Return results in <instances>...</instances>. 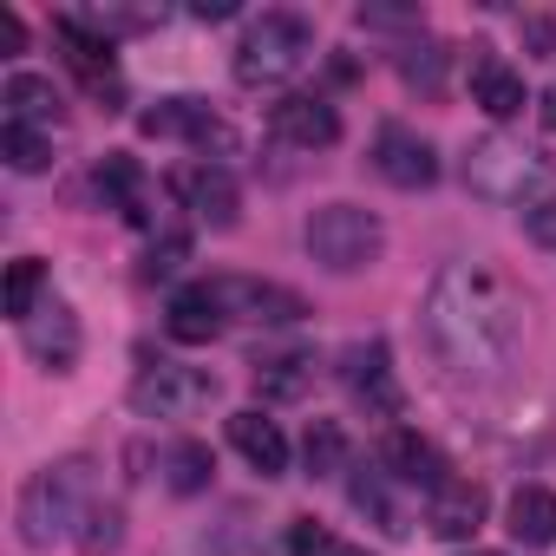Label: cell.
Here are the masks:
<instances>
[{"mask_svg": "<svg viewBox=\"0 0 556 556\" xmlns=\"http://www.w3.org/2000/svg\"><path fill=\"white\" fill-rule=\"evenodd\" d=\"M426 341L458 380H504L523 348V302L491 262H445L426 289Z\"/></svg>", "mask_w": 556, "mask_h": 556, "instance_id": "cell-1", "label": "cell"}, {"mask_svg": "<svg viewBox=\"0 0 556 556\" xmlns=\"http://www.w3.org/2000/svg\"><path fill=\"white\" fill-rule=\"evenodd\" d=\"M14 517H21V536H27L34 549L73 536V523L92 517V465H86V458H60V465L34 471Z\"/></svg>", "mask_w": 556, "mask_h": 556, "instance_id": "cell-2", "label": "cell"}, {"mask_svg": "<svg viewBox=\"0 0 556 556\" xmlns=\"http://www.w3.org/2000/svg\"><path fill=\"white\" fill-rule=\"evenodd\" d=\"M308 53H315V27L302 14H262L236 47V79L242 86H282L308 66Z\"/></svg>", "mask_w": 556, "mask_h": 556, "instance_id": "cell-3", "label": "cell"}, {"mask_svg": "<svg viewBox=\"0 0 556 556\" xmlns=\"http://www.w3.org/2000/svg\"><path fill=\"white\" fill-rule=\"evenodd\" d=\"M302 242H308V255H315L321 268H334V275H354V268L380 262V249H387V229H380V216H374V210H361V203H321V210L308 216Z\"/></svg>", "mask_w": 556, "mask_h": 556, "instance_id": "cell-4", "label": "cell"}, {"mask_svg": "<svg viewBox=\"0 0 556 556\" xmlns=\"http://www.w3.org/2000/svg\"><path fill=\"white\" fill-rule=\"evenodd\" d=\"M465 184L478 197H491V203H523V197H543L549 190V164L536 151H523L517 138H484L465 157Z\"/></svg>", "mask_w": 556, "mask_h": 556, "instance_id": "cell-5", "label": "cell"}, {"mask_svg": "<svg viewBox=\"0 0 556 556\" xmlns=\"http://www.w3.org/2000/svg\"><path fill=\"white\" fill-rule=\"evenodd\" d=\"M216 400V374L203 367H177V361H144L131 380V406L144 419H190Z\"/></svg>", "mask_w": 556, "mask_h": 556, "instance_id": "cell-6", "label": "cell"}, {"mask_svg": "<svg viewBox=\"0 0 556 556\" xmlns=\"http://www.w3.org/2000/svg\"><path fill=\"white\" fill-rule=\"evenodd\" d=\"M210 295L223 321H255V328H289L308 315V302L282 282H255V275H210Z\"/></svg>", "mask_w": 556, "mask_h": 556, "instance_id": "cell-7", "label": "cell"}, {"mask_svg": "<svg viewBox=\"0 0 556 556\" xmlns=\"http://www.w3.org/2000/svg\"><path fill=\"white\" fill-rule=\"evenodd\" d=\"M170 197H177L197 223H210V229H236V216H242V190H236V177H229L223 164H210V157L177 164V170H170Z\"/></svg>", "mask_w": 556, "mask_h": 556, "instance_id": "cell-8", "label": "cell"}, {"mask_svg": "<svg viewBox=\"0 0 556 556\" xmlns=\"http://www.w3.org/2000/svg\"><path fill=\"white\" fill-rule=\"evenodd\" d=\"M138 131L144 138H184V144H197V151H236V138H229V125L203 105V99H157L151 112H138Z\"/></svg>", "mask_w": 556, "mask_h": 556, "instance_id": "cell-9", "label": "cell"}, {"mask_svg": "<svg viewBox=\"0 0 556 556\" xmlns=\"http://www.w3.org/2000/svg\"><path fill=\"white\" fill-rule=\"evenodd\" d=\"M348 393L374 413V419H400L406 413V387H400V374H393V354H387V341H361V348H348Z\"/></svg>", "mask_w": 556, "mask_h": 556, "instance_id": "cell-10", "label": "cell"}, {"mask_svg": "<svg viewBox=\"0 0 556 556\" xmlns=\"http://www.w3.org/2000/svg\"><path fill=\"white\" fill-rule=\"evenodd\" d=\"M374 170L393 190H426V184H439V151L406 125H380L374 131Z\"/></svg>", "mask_w": 556, "mask_h": 556, "instance_id": "cell-11", "label": "cell"}, {"mask_svg": "<svg viewBox=\"0 0 556 556\" xmlns=\"http://www.w3.org/2000/svg\"><path fill=\"white\" fill-rule=\"evenodd\" d=\"M268 131L295 144V151H328L341 138V112L328 99H308V92H289V99H275L268 105Z\"/></svg>", "mask_w": 556, "mask_h": 556, "instance_id": "cell-12", "label": "cell"}, {"mask_svg": "<svg viewBox=\"0 0 556 556\" xmlns=\"http://www.w3.org/2000/svg\"><path fill=\"white\" fill-rule=\"evenodd\" d=\"M380 465L400 478V484H413V491H445L452 484V465H445V452L432 445V439H419L413 426H393L387 439H380Z\"/></svg>", "mask_w": 556, "mask_h": 556, "instance_id": "cell-13", "label": "cell"}, {"mask_svg": "<svg viewBox=\"0 0 556 556\" xmlns=\"http://www.w3.org/2000/svg\"><path fill=\"white\" fill-rule=\"evenodd\" d=\"M21 341H27V354H34L47 374H73V361H79V348H86L79 315H73L66 302H40L34 321L21 328Z\"/></svg>", "mask_w": 556, "mask_h": 556, "instance_id": "cell-14", "label": "cell"}, {"mask_svg": "<svg viewBox=\"0 0 556 556\" xmlns=\"http://www.w3.org/2000/svg\"><path fill=\"white\" fill-rule=\"evenodd\" d=\"M484 484H471V478H452L445 491H432L426 497V530L432 536H445V543H465V536H478L484 530Z\"/></svg>", "mask_w": 556, "mask_h": 556, "instance_id": "cell-15", "label": "cell"}, {"mask_svg": "<svg viewBox=\"0 0 556 556\" xmlns=\"http://www.w3.org/2000/svg\"><path fill=\"white\" fill-rule=\"evenodd\" d=\"M53 40L66 47V66L92 86V92H112V73H118V60H112V40L105 34H92L79 14H60L53 21Z\"/></svg>", "mask_w": 556, "mask_h": 556, "instance_id": "cell-16", "label": "cell"}, {"mask_svg": "<svg viewBox=\"0 0 556 556\" xmlns=\"http://www.w3.org/2000/svg\"><path fill=\"white\" fill-rule=\"evenodd\" d=\"M229 445L262 471V478H282L289 471V439H282V426H275L268 413H229Z\"/></svg>", "mask_w": 556, "mask_h": 556, "instance_id": "cell-17", "label": "cell"}, {"mask_svg": "<svg viewBox=\"0 0 556 556\" xmlns=\"http://www.w3.org/2000/svg\"><path fill=\"white\" fill-rule=\"evenodd\" d=\"M471 105H484L497 125H504V118H517V112L530 105L523 73H517V66H504L497 53H478V60H471Z\"/></svg>", "mask_w": 556, "mask_h": 556, "instance_id": "cell-18", "label": "cell"}, {"mask_svg": "<svg viewBox=\"0 0 556 556\" xmlns=\"http://www.w3.org/2000/svg\"><path fill=\"white\" fill-rule=\"evenodd\" d=\"M223 328H229V321H223L210 282H190V289L170 295V341H184V348H210Z\"/></svg>", "mask_w": 556, "mask_h": 556, "instance_id": "cell-19", "label": "cell"}, {"mask_svg": "<svg viewBox=\"0 0 556 556\" xmlns=\"http://www.w3.org/2000/svg\"><path fill=\"white\" fill-rule=\"evenodd\" d=\"M0 105H8V125H34V131H53L60 112H66L53 79H40V73H14L8 92H0Z\"/></svg>", "mask_w": 556, "mask_h": 556, "instance_id": "cell-20", "label": "cell"}, {"mask_svg": "<svg viewBox=\"0 0 556 556\" xmlns=\"http://www.w3.org/2000/svg\"><path fill=\"white\" fill-rule=\"evenodd\" d=\"M510 536L523 549H549L556 543V491L549 484H517L510 491Z\"/></svg>", "mask_w": 556, "mask_h": 556, "instance_id": "cell-21", "label": "cell"}, {"mask_svg": "<svg viewBox=\"0 0 556 556\" xmlns=\"http://www.w3.org/2000/svg\"><path fill=\"white\" fill-rule=\"evenodd\" d=\"M315 387V354H262L255 361V393L262 400H302Z\"/></svg>", "mask_w": 556, "mask_h": 556, "instance_id": "cell-22", "label": "cell"}, {"mask_svg": "<svg viewBox=\"0 0 556 556\" xmlns=\"http://www.w3.org/2000/svg\"><path fill=\"white\" fill-rule=\"evenodd\" d=\"M210 471H216V458H210V445H197V439H184V445L164 452V484H170L177 497L210 491Z\"/></svg>", "mask_w": 556, "mask_h": 556, "instance_id": "cell-23", "label": "cell"}, {"mask_svg": "<svg viewBox=\"0 0 556 556\" xmlns=\"http://www.w3.org/2000/svg\"><path fill=\"white\" fill-rule=\"evenodd\" d=\"M302 465H308V478H334V471L348 465V432H341L334 419H308V432H302Z\"/></svg>", "mask_w": 556, "mask_h": 556, "instance_id": "cell-24", "label": "cell"}, {"mask_svg": "<svg viewBox=\"0 0 556 556\" xmlns=\"http://www.w3.org/2000/svg\"><path fill=\"white\" fill-rule=\"evenodd\" d=\"M0 157L14 170H47L53 164V131H34V125H0Z\"/></svg>", "mask_w": 556, "mask_h": 556, "instance_id": "cell-25", "label": "cell"}, {"mask_svg": "<svg viewBox=\"0 0 556 556\" xmlns=\"http://www.w3.org/2000/svg\"><path fill=\"white\" fill-rule=\"evenodd\" d=\"M92 184H99V197H112L118 210H131L138 223H144V210H138V164L125 157V151H112V157H99V170H92Z\"/></svg>", "mask_w": 556, "mask_h": 556, "instance_id": "cell-26", "label": "cell"}, {"mask_svg": "<svg viewBox=\"0 0 556 556\" xmlns=\"http://www.w3.org/2000/svg\"><path fill=\"white\" fill-rule=\"evenodd\" d=\"M40 282H47V268L34 262V255H21V262H8V315L27 328L34 321V308H40Z\"/></svg>", "mask_w": 556, "mask_h": 556, "instance_id": "cell-27", "label": "cell"}, {"mask_svg": "<svg viewBox=\"0 0 556 556\" xmlns=\"http://www.w3.org/2000/svg\"><path fill=\"white\" fill-rule=\"evenodd\" d=\"M400 79H406V86H426V92H439V79H445V53H439L432 40L406 47V53H400Z\"/></svg>", "mask_w": 556, "mask_h": 556, "instance_id": "cell-28", "label": "cell"}, {"mask_svg": "<svg viewBox=\"0 0 556 556\" xmlns=\"http://www.w3.org/2000/svg\"><path fill=\"white\" fill-rule=\"evenodd\" d=\"M190 262V236L184 229H170L164 242H151V255H144V275H151V282H164V275H177Z\"/></svg>", "mask_w": 556, "mask_h": 556, "instance_id": "cell-29", "label": "cell"}, {"mask_svg": "<svg viewBox=\"0 0 556 556\" xmlns=\"http://www.w3.org/2000/svg\"><path fill=\"white\" fill-rule=\"evenodd\" d=\"M354 510H374V517H380V530H393V536L406 530V517L387 504V491H380L374 478H354Z\"/></svg>", "mask_w": 556, "mask_h": 556, "instance_id": "cell-30", "label": "cell"}, {"mask_svg": "<svg viewBox=\"0 0 556 556\" xmlns=\"http://www.w3.org/2000/svg\"><path fill=\"white\" fill-rule=\"evenodd\" d=\"M86 523H92V530H79V543H86L92 556H105V549L118 543V510H112V504H92V517H86Z\"/></svg>", "mask_w": 556, "mask_h": 556, "instance_id": "cell-31", "label": "cell"}, {"mask_svg": "<svg viewBox=\"0 0 556 556\" xmlns=\"http://www.w3.org/2000/svg\"><path fill=\"white\" fill-rule=\"evenodd\" d=\"M523 236L556 255V203H523Z\"/></svg>", "mask_w": 556, "mask_h": 556, "instance_id": "cell-32", "label": "cell"}, {"mask_svg": "<svg viewBox=\"0 0 556 556\" xmlns=\"http://www.w3.org/2000/svg\"><path fill=\"white\" fill-rule=\"evenodd\" d=\"M328 549H334V536H328L315 517H302V523L289 530V556H328Z\"/></svg>", "mask_w": 556, "mask_h": 556, "instance_id": "cell-33", "label": "cell"}, {"mask_svg": "<svg viewBox=\"0 0 556 556\" xmlns=\"http://www.w3.org/2000/svg\"><path fill=\"white\" fill-rule=\"evenodd\" d=\"M27 47V27H21V14H8L0 8V53H21Z\"/></svg>", "mask_w": 556, "mask_h": 556, "instance_id": "cell-34", "label": "cell"}, {"mask_svg": "<svg viewBox=\"0 0 556 556\" xmlns=\"http://www.w3.org/2000/svg\"><path fill=\"white\" fill-rule=\"evenodd\" d=\"M190 14H197V21H229V14H236V0H197Z\"/></svg>", "mask_w": 556, "mask_h": 556, "instance_id": "cell-35", "label": "cell"}, {"mask_svg": "<svg viewBox=\"0 0 556 556\" xmlns=\"http://www.w3.org/2000/svg\"><path fill=\"white\" fill-rule=\"evenodd\" d=\"M328 556H367V549H361V543H334Z\"/></svg>", "mask_w": 556, "mask_h": 556, "instance_id": "cell-36", "label": "cell"}, {"mask_svg": "<svg viewBox=\"0 0 556 556\" xmlns=\"http://www.w3.org/2000/svg\"><path fill=\"white\" fill-rule=\"evenodd\" d=\"M465 556H497V549H465Z\"/></svg>", "mask_w": 556, "mask_h": 556, "instance_id": "cell-37", "label": "cell"}]
</instances>
